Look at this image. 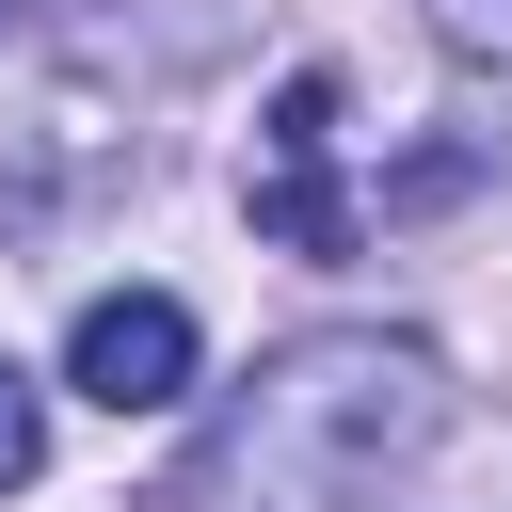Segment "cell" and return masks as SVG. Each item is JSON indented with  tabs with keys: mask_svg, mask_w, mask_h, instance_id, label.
<instances>
[{
	"mask_svg": "<svg viewBox=\"0 0 512 512\" xmlns=\"http://www.w3.org/2000/svg\"><path fill=\"white\" fill-rule=\"evenodd\" d=\"M432 416H448V384H432L416 336H288L176 448L160 512H368L432 448Z\"/></svg>",
	"mask_w": 512,
	"mask_h": 512,
	"instance_id": "cell-1",
	"label": "cell"
},
{
	"mask_svg": "<svg viewBox=\"0 0 512 512\" xmlns=\"http://www.w3.org/2000/svg\"><path fill=\"white\" fill-rule=\"evenodd\" d=\"M256 240L272 256H352V192H336V64H288L256 112Z\"/></svg>",
	"mask_w": 512,
	"mask_h": 512,
	"instance_id": "cell-2",
	"label": "cell"
},
{
	"mask_svg": "<svg viewBox=\"0 0 512 512\" xmlns=\"http://www.w3.org/2000/svg\"><path fill=\"white\" fill-rule=\"evenodd\" d=\"M64 384H80L96 416H160V400H192V304H176V288H96L80 336H64Z\"/></svg>",
	"mask_w": 512,
	"mask_h": 512,
	"instance_id": "cell-3",
	"label": "cell"
},
{
	"mask_svg": "<svg viewBox=\"0 0 512 512\" xmlns=\"http://www.w3.org/2000/svg\"><path fill=\"white\" fill-rule=\"evenodd\" d=\"M32 464H48V416H32V384H16V368H0V496H16V480H32Z\"/></svg>",
	"mask_w": 512,
	"mask_h": 512,
	"instance_id": "cell-4",
	"label": "cell"
},
{
	"mask_svg": "<svg viewBox=\"0 0 512 512\" xmlns=\"http://www.w3.org/2000/svg\"><path fill=\"white\" fill-rule=\"evenodd\" d=\"M0 32H16V0H0Z\"/></svg>",
	"mask_w": 512,
	"mask_h": 512,
	"instance_id": "cell-5",
	"label": "cell"
}]
</instances>
